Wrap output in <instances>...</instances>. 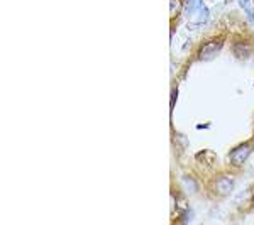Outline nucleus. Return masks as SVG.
<instances>
[{"mask_svg": "<svg viewBox=\"0 0 254 225\" xmlns=\"http://www.w3.org/2000/svg\"><path fill=\"white\" fill-rule=\"evenodd\" d=\"M232 188H234V183H232L230 178H227V176H221L217 181L214 183L215 193H217V195H221V197L229 195V193L232 192Z\"/></svg>", "mask_w": 254, "mask_h": 225, "instance_id": "nucleus-3", "label": "nucleus"}, {"mask_svg": "<svg viewBox=\"0 0 254 225\" xmlns=\"http://www.w3.org/2000/svg\"><path fill=\"white\" fill-rule=\"evenodd\" d=\"M248 17H249V21H251V24L254 26V9L251 10V12H248Z\"/></svg>", "mask_w": 254, "mask_h": 225, "instance_id": "nucleus-7", "label": "nucleus"}, {"mask_svg": "<svg viewBox=\"0 0 254 225\" xmlns=\"http://www.w3.org/2000/svg\"><path fill=\"white\" fill-rule=\"evenodd\" d=\"M239 3H241V7L246 10V12H251V0H239Z\"/></svg>", "mask_w": 254, "mask_h": 225, "instance_id": "nucleus-6", "label": "nucleus"}, {"mask_svg": "<svg viewBox=\"0 0 254 225\" xmlns=\"http://www.w3.org/2000/svg\"><path fill=\"white\" fill-rule=\"evenodd\" d=\"M253 151V146L251 144H241V146H237L236 149L230 152V163H232L234 166H241L246 163V159L249 158V154H251Z\"/></svg>", "mask_w": 254, "mask_h": 225, "instance_id": "nucleus-2", "label": "nucleus"}, {"mask_svg": "<svg viewBox=\"0 0 254 225\" xmlns=\"http://www.w3.org/2000/svg\"><path fill=\"white\" fill-rule=\"evenodd\" d=\"M210 17V12L202 0H187V19L191 28L203 26Z\"/></svg>", "mask_w": 254, "mask_h": 225, "instance_id": "nucleus-1", "label": "nucleus"}, {"mask_svg": "<svg viewBox=\"0 0 254 225\" xmlns=\"http://www.w3.org/2000/svg\"><path fill=\"white\" fill-rule=\"evenodd\" d=\"M219 51H221V43H209L200 49L198 59L200 61H209V59L214 58V56H217Z\"/></svg>", "mask_w": 254, "mask_h": 225, "instance_id": "nucleus-4", "label": "nucleus"}, {"mask_svg": "<svg viewBox=\"0 0 254 225\" xmlns=\"http://www.w3.org/2000/svg\"><path fill=\"white\" fill-rule=\"evenodd\" d=\"M234 53H236L237 58H248V56L251 55V49H249L246 44H237V46H234Z\"/></svg>", "mask_w": 254, "mask_h": 225, "instance_id": "nucleus-5", "label": "nucleus"}]
</instances>
